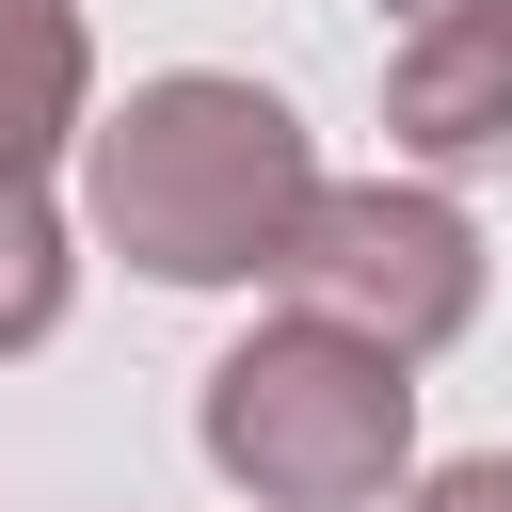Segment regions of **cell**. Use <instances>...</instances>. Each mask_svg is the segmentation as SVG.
I'll list each match as a JSON object with an SVG mask.
<instances>
[{
  "label": "cell",
  "mask_w": 512,
  "mask_h": 512,
  "mask_svg": "<svg viewBox=\"0 0 512 512\" xmlns=\"http://www.w3.org/2000/svg\"><path fill=\"white\" fill-rule=\"evenodd\" d=\"M400 512H512V448H464V464H416Z\"/></svg>",
  "instance_id": "7"
},
{
  "label": "cell",
  "mask_w": 512,
  "mask_h": 512,
  "mask_svg": "<svg viewBox=\"0 0 512 512\" xmlns=\"http://www.w3.org/2000/svg\"><path fill=\"white\" fill-rule=\"evenodd\" d=\"M64 304H80V224L48 208V176H0V368L48 352Z\"/></svg>",
  "instance_id": "6"
},
{
  "label": "cell",
  "mask_w": 512,
  "mask_h": 512,
  "mask_svg": "<svg viewBox=\"0 0 512 512\" xmlns=\"http://www.w3.org/2000/svg\"><path fill=\"white\" fill-rule=\"evenodd\" d=\"M320 192V144L240 64H160L80 128V240L144 288H272L288 224Z\"/></svg>",
  "instance_id": "1"
},
{
  "label": "cell",
  "mask_w": 512,
  "mask_h": 512,
  "mask_svg": "<svg viewBox=\"0 0 512 512\" xmlns=\"http://www.w3.org/2000/svg\"><path fill=\"white\" fill-rule=\"evenodd\" d=\"M384 144L416 176H512V0H416L400 16Z\"/></svg>",
  "instance_id": "4"
},
{
  "label": "cell",
  "mask_w": 512,
  "mask_h": 512,
  "mask_svg": "<svg viewBox=\"0 0 512 512\" xmlns=\"http://www.w3.org/2000/svg\"><path fill=\"white\" fill-rule=\"evenodd\" d=\"M272 288H288V304H320V320H352V336H384L400 368H432L448 336H480L496 256H480L464 176L384 160V176H320V192H304V224H288Z\"/></svg>",
  "instance_id": "3"
},
{
  "label": "cell",
  "mask_w": 512,
  "mask_h": 512,
  "mask_svg": "<svg viewBox=\"0 0 512 512\" xmlns=\"http://www.w3.org/2000/svg\"><path fill=\"white\" fill-rule=\"evenodd\" d=\"M80 128H96V16L0 0V176H64Z\"/></svg>",
  "instance_id": "5"
},
{
  "label": "cell",
  "mask_w": 512,
  "mask_h": 512,
  "mask_svg": "<svg viewBox=\"0 0 512 512\" xmlns=\"http://www.w3.org/2000/svg\"><path fill=\"white\" fill-rule=\"evenodd\" d=\"M192 448L240 512H400L416 480V368L320 304H272L256 336L208 352Z\"/></svg>",
  "instance_id": "2"
}]
</instances>
